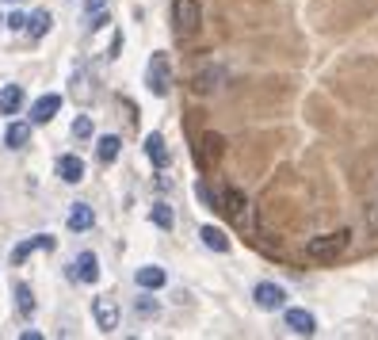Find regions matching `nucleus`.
<instances>
[{
  "instance_id": "1",
  "label": "nucleus",
  "mask_w": 378,
  "mask_h": 340,
  "mask_svg": "<svg viewBox=\"0 0 378 340\" xmlns=\"http://www.w3.org/2000/svg\"><path fill=\"white\" fill-rule=\"evenodd\" d=\"M352 245V230H336V233H321V238H309L306 245V257L314 264H333L348 252Z\"/></svg>"
},
{
  "instance_id": "2",
  "label": "nucleus",
  "mask_w": 378,
  "mask_h": 340,
  "mask_svg": "<svg viewBox=\"0 0 378 340\" xmlns=\"http://www.w3.org/2000/svg\"><path fill=\"white\" fill-rule=\"evenodd\" d=\"M203 23V8L199 0H172V27L179 39H191Z\"/></svg>"
},
{
  "instance_id": "3",
  "label": "nucleus",
  "mask_w": 378,
  "mask_h": 340,
  "mask_svg": "<svg viewBox=\"0 0 378 340\" xmlns=\"http://www.w3.org/2000/svg\"><path fill=\"white\" fill-rule=\"evenodd\" d=\"M146 84L153 96H168L172 92V65H168V54H153L146 69Z\"/></svg>"
},
{
  "instance_id": "4",
  "label": "nucleus",
  "mask_w": 378,
  "mask_h": 340,
  "mask_svg": "<svg viewBox=\"0 0 378 340\" xmlns=\"http://www.w3.org/2000/svg\"><path fill=\"white\" fill-rule=\"evenodd\" d=\"M222 153H225V138L214 134V130H211V134H203L199 146H195V160H199L203 172H211V168L222 160Z\"/></svg>"
},
{
  "instance_id": "5",
  "label": "nucleus",
  "mask_w": 378,
  "mask_h": 340,
  "mask_svg": "<svg viewBox=\"0 0 378 340\" xmlns=\"http://www.w3.org/2000/svg\"><path fill=\"white\" fill-rule=\"evenodd\" d=\"M218 211L230 214L233 222H244V214H249V203H244V195L237 187H222L218 192Z\"/></svg>"
},
{
  "instance_id": "6",
  "label": "nucleus",
  "mask_w": 378,
  "mask_h": 340,
  "mask_svg": "<svg viewBox=\"0 0 378 340\" xmlns=\"http://www.w3.org/2000/svg\"><path fill=\"white\" fill-rule=\"evenodd\" d=\"M92 317H96V325L103 329V333H115L119 329V306H115V298H96L92 302Z\"/></svg>"
},
{
  "instance_id": "7",
  "label": "nucleus",
  "mask_w": 378,
  "mask_h": 340,
  "mask_svg": "<svg viewBox=\"0 0 378 340\" xmlns=\"http://www.w3.org/2000/svg\"><path fill=\"white\" fill-rule=\"evenodd\" d=\"M222 81H225V69H222V65H203V69L191 77V88L199 92V96H211V92H218Z\"/></svg>"
},
{
  "instance_id": "8",
  "label": "nucleus",
  "mask_w": 378,
  "mask_h": 340,
  "mask_svg": "<svg viewBox=\"0 0 378 340\" xmlns=\"http://www.w3.org/2000/svg\"><path fill=\"white\" fill-rule=\"evenodd\" d=\"M252 298H256L260 310H283V302H287V291H283L279 283H256Z\"/></svg>"
},
{
  "instance_id": "9",
  "label": "nucleus",
  "mask_w": 378,
  "mask_h": 340,
  "mask_svg": "<svg viewBox=\"0 0 378 340\" xmlns=\"http://www.w3.org/2000/svg\"><path fill=\"white\" fill-rule=\"evenodd\" d=\"M73 279H77V283H96V279H100L96 252H81V257L73 260Z\"/></svg>"
},
{
  "instance_id": "10",
  "label": "nucleus",
  "mask_w": 378,
  "mask_h": 340,
  "mask_svg": "<svg viewBox=\"0 0 378 340\" xmlns=\"http://www.w3.org/2000/svg\"><path fill=\"white\" fill-rule=\"evenodd\" d=\"M287 329L290 333H298V336H314L317 333V321H314V314L309 310H287Z\"/></svg>"
},
{
  "instance_id": "11",
  "label": "nucleus",
  "mask_w": 378,
  "mask_h": 340,
  "mask_svg": "<svg viewBox=\"0 0 378 340\" xmlns=\"http://www.w3.org/2000/svg\"><path fill=\"white\" fill-rule=\"evenodd\" d=\"M58 176H61L65 184H81V180H84V160L73 157V153L58 157Z\"/></svg>"
},
{
  "instance_id": "12",
  "label": "nucleus",
  "mask_w": 378,
  "mask_h": 340,
  "mask_svg": "<svg viewBox=\"0 0 378 340\" xmlns=\"http://www.w3.org/2000/svg\"><path fill=\"white\" fill-rule=\"evenodd\" d=\"M23 107V88L20 84H4L0 88V115H16Z\"/></svg>"
},
{
  "instance_id": "13",
  "label": "nucleus",
  "mask_w": 378,
  "mask_h": 340,
  "mask_svg": "<svg viewBox=\"0 0 378 340\" xmlns=\"http://www.w3.org/2000/svg\"><path fill=\"white\" fill-rule=\"evenodd\" d=\"M58 111H61V96H42V100H35V107H31V122H50Z\"/></svg>"
},
{
  "instance_id": "14",
  "label": "nucleus",
  "mask_w": 378,
  "mask_h": 340,
  "mask_svg": "<svg viewBox=\"0 0 378 340\" xmlns=\"http://www.w3.org/2000/svg\"><path fill=\"white\" fill-rule=\"evenodd\" d=\"M92 225H96V214H92V206H88V203H73V211H69V230L84 233V230H92Z\"/></svg>"
},
{
  "instance_id": "15",
  "label": "nucleus",
  "mask_w": 378,
  "mask_h": 340,
  "mask_svg": "<svg viewBox=\"0 0 378 340\" xmlns=\"http://www.w3.org/2000/svg\"><path fill=\"white\" fill-rule=\"evenodd\" d=\"M138 287H146V291H157V287H165L168 276H165V268H157V264H146V268H138Z\"/></svg>"
},
{
  "instance_id": "16",
  "label": "nucleus",
  "mask_w": 378,
  "mask_h": 340,
  "mask_svg": "<svg viewBox=\"0 0 378 340\" xmlns=\"http://www.w3.org/2000/svg\"><path fill=\"white\" fill-rule=\"evenodd\" d=\"M146 157L153 160V168H168V146L160 134H149L146 138Z\"/></svg>"
},
{
  "instance_id": "17",
  "label": "nucleus",
  "mask_w": 378,
  "mask_h": 340,
  "mask_svg": "<svg viewBox=\"0 0 378 340\" xmlns=\"http://www.w3.org/2000/svg\"><path fill=\"white\" fill-rule=\"evenodd\" d=\"M39 249H42V252H46V249H54V238H50V233H39V238L23 241V245H20V249H16V252H12V260H16V264H20V260H27V257H31V252H39Z\"/></svg>"
},
{
  "instance_id": "18",
  "label": "nucleus",
  "mask_w": 378,
  "mask_h": 340,
  "mask_svg": "<svg viewBox=\"0 0 378 340\" xmlns=\"http://www.w3.org/2000/svg\"><path fill=\"white\" fill-rule=\"evenodd\" d=\"M27 141H31V122H12L8 134H4V146L8 149H23Z\"/></svg>"
},
{
  "instance_id": "19",
  "label": "nucleus",
  "mask_w": 378,
  "mask_h": 340,
  "mask_svg": "<svg viewBox=\"0 0 378 340\" xmlns=\"http://www.w3.org/2000/svg\"><path fill=\"white\" fill-rule=\"evenodd\" d=\"M199 238H203V245L206 249H214V252H230V238L218 230V225H203L199 230Z\"/></svg>"
},
{
  "instance_id": "20",
  "label": "nucleus",
  "mask_w": 378,
  "mask_h": 340,
  "mask_svg": "<svg viewBox=\"0 0 378 340\" xmlns=\"http://www.w3.org/2000/svg\"><path fill=\"white\" fill-rule=\"evenodd\" d=\"M119 149H122V141H119L115 134H103V138L96 141V153H100V160H103V165H111V160L119 157Z\"/></svg>"
},
{
  "instance_id": "21",
  "label": "nucleus",
  "mask_w": 378,
  "mask_h": 340,
  "mask_svg": "<svg viewBox=\"0 0 378 340\" xmlns=\"http://www.w3.org/2000/svg\"><path fill=\"white\" fill-rule=\"evenodd\" d=\"M27 31H31V39H42V35L50 31V12L39 8L35 16H27Z\"/></svg>"
},
{
  "instance_id": "22",
  "label": "nucleus",
  "mask_w": 378,
  "mask_h": 340,
  "mask_svg": "<svg viewBox=\"0 0 378 340\" xmlns=\"http://www.w3.org/2000/svg\"><path fill=\"white\" fill-rule=\"evenodd\" d=\"M16 310H20L23 317L35 314V295H31V287H27V283H16Z\"/></svg>"
},
{
  "instance_id": "23",
  "label": "nucleus",
  "mask_w": 378,
  "mask_h": 340,
  "mask_svg": "<svg viewBox=\"0 0 378 340\" xmlns=\"http://www.w3.org/2000/svg\"><path fill=\"white\" fill-rule=\"evenodd\" d=\"M153 225H160V230H172V222H176V214H172V206L168 203H153Z\"/></svg>"
},
{
  "instance_id": "24",
  "label": "nucleus",
  "mask_w": 378,
  "mask_h": 340,
  "mask_svg": "<svg viewBox=\"0 0 378 340\" xmlns=\"http://www.w3.org/2000/svg\"><path fill=\"white\" fill-rule=\"evenodd\" d=\"M73 100L88 103V88H84V73H73Z\"/></svg>"
},
{
  "instance_id": "25",
  "label": "nucleus",
  "mask_w": 378,
  "mask_h": 340,
  "mask_svg": "<svg viewBox=\"0 0 378 340\" xmlns=\"http://www.w3.org/2000/svg\"><path fill=\"white\" fill-rule=\"evenodd\" d=\"M100 12H107V0H84V20H92Z\"/></svg>"
},
{
  "instance_id": "26",
  "label": "nucleus",
  "mask_w": 378,
  "mask_h": 340,
  "mask_svg": "<svg viewBox=\"0 0 378 340\" xmlns=\"http://www.w3.org/2000/svg\"><path fill=\"white\" fill-rule=\"evenodd\" d=\"M73 134H77V138H88V134H92V119H88V115H77V122H73Z\"/></svg>"
},
{
  "instance_id": "27",
  "label": "nucleus",
  "mask_w": 378,
  "mask_h": 340,
  "mask_svg": "<svg viewBox=\"0 0 378 340\" xmlns=\"http://www.w3.org/2000/svg\"><path fill=\"white\" fill-rule=\"evenodd\" d=\"M8 27H12V31H27V16L23 12H12V16H8Z\"/></svg>"
},
{
  "instance_id": "28",
  "label": "nucleus",
  "mask_w": 378,
  "mask_h": 340,
  "mask_svg": "<svg viewBox=\"0 0 378 340\" xmlns=\"http://www.w3.org/2000/svg\"><path fill=\"white\" fill-rule=\"evenodd\" d=\"M138 314H141V317H149V314H157V302H149V298H141V302H138Z\"/></svg>"
}]
</instances>
